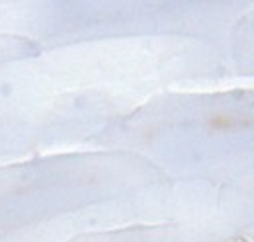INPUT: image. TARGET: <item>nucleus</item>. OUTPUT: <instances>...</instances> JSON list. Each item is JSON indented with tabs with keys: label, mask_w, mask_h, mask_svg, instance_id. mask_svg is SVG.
<instances>
[]
</instances>
